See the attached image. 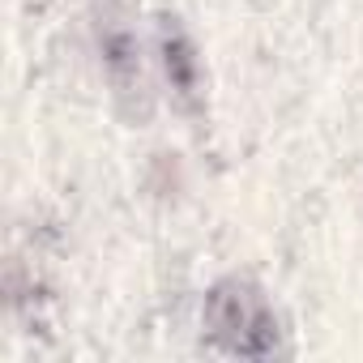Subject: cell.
Returning <instances> with one entry per match:
<instances>
[{
  "label": "cell",
  "instance_id": "obj_1",
  "mask_svg": "<svg viewBox=\"0 0 363 363\" xmlns=\"http://www.w3.org/2000/svg\"><path fill=\"white\" fill-rule=\"evenodd\" d=\"M206 337L235 359H274L282 350V320L252 278H223L206 295Z\"/></svg>",
  "mask_w": 363,
  "mask_h": 363
},
{
  "label": "cell",
  "instance_id": "obj_3",
  "mask_svg": "<svg viewBox=\"0 0 363 363\" xmlns=\"http://www.w3.org/2000/svg\"><path fill=\"white\" fill-rule=\"evenodd\" d=\"M154 48H158V65H162L167 90H171V103L184 116H201L206 111V65H201V52H197L189 26L175 13H158Z\"/></svg>",
  "mask_w": 363,
  "mask_h": 363
},
{
  "label": "cell",
  "instance_id": "obj_2",
  "mask_svg": "<svg viewBox=\"0 0 363 363\" xmlns=\"http://www.w3.org/2000/svg\"><path fill=\"white\" fill-rule=\"evenodd\" d=\"M94 39H99V56H103V73L111 86V99L120 107L124 120L141 124L150 116V77H145V52L137 30L128 26L124 9L107 5L94 22Z\"/></svg>",
  "mask_w": 363,
  "mask_h": 363
}]
</instances>
